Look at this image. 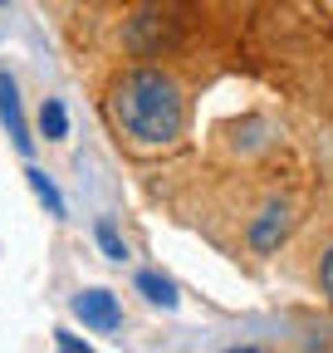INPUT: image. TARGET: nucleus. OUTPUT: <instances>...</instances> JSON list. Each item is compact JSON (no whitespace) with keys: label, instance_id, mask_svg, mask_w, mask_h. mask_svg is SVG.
Listing matches in <instances>:
<instances>
[{"label":"nucleus","instance_id":"1","mask_svg":"<svg viewBox=\"0 0 333 353\" xmlns=\"http://www.w3.org/2000/svg\"><path fill=\"white\" fill-rule=\"evenodd\" d=\"M103 123L128 157H172L191 138V83L177 64L133 59L118 64L98 94Z\"/></svg>","mask_w":333,"mask_h":353},{"label":"nucleus","instance_id":"2","mask_svg":"<svg viewBox=\"0 0 333 353\" xmlns=\"http://www.w3.org/2000/svg\"><path fill=\"white\" fill-rule=\"evenodd\" d=\"M196 20V0H128L118 10L122 59H166Z\"/></svg>","mask_w":333,"mask_h":353},{"label":"nucleus","instance_id":"3","mask_svg":"<svg viewBox=\"0 0 333 353\" xmlns=\"http://www.w3.org/2000/svg\"><path fill=\"white\" fill-rule=\"evenodd\" d=\"M39 6L50 10V20H54L64 34H74V30H94L103 15L122 10L128 0H39Z\"/></svg>","mask_w":333,"mask_h":353},{"label":"nucleus","instance_id":"4","mask_svg":"<svg viewBox=\"0 0 333 353\" xmlns=\"http://www.w3.org/2000/svg\"><path fill=\"white\" fill-rule=\"evenodd\" d=\"M74 314L89 324L94 334H113V329L122 324V309H118V299H113L108 290H83V294L74 299Z\"/></svg>","mask_w":333,"mask_h":353},{"label":"nucleus","instance_id":"5","mask_svg":"<svg viewBox=\"0 0 333 353\" xmlns=\"http://www.w3.org/2000/svg\"><path fill=\"white\" fill-rule=\"evenodd\" d=\"M0 118L10 128V143L20 152H30V132H25V118H20V99H15V79L10 74H0Z\"/></svg>","mask_w":333,"mask_h":353},{"label":"nucleus","instance_id":"6","mask_svg":"<svg viewBox=\"0 0 333 353\" xmlns=\"http://www.w3.org/2000/svg\"><path fill=\"white\" fill-rule=\"evenodd\" d=\"M314 290H319V299L333 309V231H323V241H319V250H314Z\"/></svg>","mask_w":333,"mask_h":353},{"label":"nucleus","instance_id":"7","mask_svg":"<svg viewBox=\"0 0 333 353\" xmlns=\"http://www.w3.org/2000/svg\"><path fill=\"white\" fill-rule=\"evenodd\" d=\"M39 128H45L50 143H64L69 123H64V103H59V99H45V103H39Z\"/></svg>","mask_w":333,"mask_h":353},{"label":"nucleus","instance_id":"8","mask_svg":"<svg viewBox=\"0 0 333 353\" xmlns=\"http://www.w3.org/2000/svg\"><path fill=\"white\" fill-rule=\"evenodd\" d=\"M138 285H142V290H147V299H152V304H162V309H172V304H177V285H172V280H162V275H142Z\"/></svg>","mask_w":333,"mask_h":353},{"label":"nucleus","instance_id":"9","mask_svg":"<svg viewBox=\"0 0 333 353\" xmlns=\"http://www.w3.org/2000/svg\"><path fill=\"white\" fill-rule=\"evenodd\" d=\"M30 187H34L39 201L50 206V216H64V201H59V192L50 187V176H45V172H34V167H30Z\"/></svg>","mask_w":333,"mask_h":353},{"label":"nucleus","instance_id":"10","mask_svg":"<svg viewBox=\"0 0 333 353\" xmlns=\"http://www.w3.org/2000/svg\"><path fill=\"white\" fill-rule=\"evenodd\" d=\"M98 245L108 250V260H128V245H122V236L108 226V221H98Z\"/></svg>","mask_w":333,"mask_h":353},{"label":"nucleus","instance_id":"11","mask_svg":"<svg viewBox=\"0 0 333 353\" xmlns=\"http://www.w3.org/2000/svg\"><path fill=\"white\" fill-rule=\"evenodd\" d=\"M314 216H319V226H323V231H333V187L319 196V211H314Z\"/></svg>","mask_w":333,"mask_h":353},{"label":"nucleus","instance_id":"12","mask_svg":"<svg viewBox=\"0 0 333 353\" xmlns=\"http://www.w3.org/2000/svg\"><path fill=\"white\" fill-rule=\"evenodd\" d=\"M319 6H323V10H328V20H333V0H319Z\"/></svg>","mask_w":333,"mask_h":353}]
</instances>
